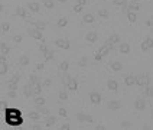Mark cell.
<instances>
[{
	"instance_id": "obj_1",
	"label": "cell",
	"mask_w": 153,
	"mask_h": 130,
	"mask_svg": "<svg viewBox=\"0 0 153 130\" xmlns=\"http://www.w3.org/2000/svg\"><path fill=\"white\" fill-rule=\"evenodd\" d=\"M111 49H113V43L107 42L106 45H104V46H103V48H101V49H100V51H98V54H97L95 59H97V61H100V59H101L104 55H107V54H108Z\"/></svg>"
},
{
	"instance_id": "obj_2",
	"label": "cell",
	"mask_w": 153,
	"mask_h": 130,
	"mask_svg": "<svg viewBox=\"0 0 153 130\" xmlns=\"http://www.w3.org/2000/svg\"><path fill=\"white\" fill-rule=\"evenodd\" d=\"M136 84L137 86H147L149 84V78L146 75H140V77L136 78Z\"/></svg>"
},
{
	"instance_id": "obj_3",
	"label": "cell",
	"mask_w": 153,
	"mask_h": 130,
	"mask_svg": "<svg viewBox=\"0 0 153 130\" xmlns=\"http://www.w3.org/2000/svg\"><path fill=\"white\" fill-rule=\"evenodd\" d=\"M150 48H153V39L152 38H147L145 42L142 43V49L143 51H149Z\"/></svg>"
},
{
	"instance_id": "obj_4",
	"label": "cell",
	"mask_w": 153,
	"mask_h": 130,
	"mask_svg": "<svg viewBox=\"0 0 153 130\" xmlns=\"http://www.w3.org/2000/svg\"><path fill=\"white\" fill-rule=\"evenodd\" d=\"M56 46L58 48H62V49H68L70 48V41H67V39H58L56 41Z\"/></svg>"
},
{
	"instance_id": "obj_5",
	"label": "cell",
	"mask_w": 153,
	"mask_h": 130,
	"mask_svg": "<svg viewBox=\"0 0 153 130\" xmlns=\"http://www.w3.org/2000/svg\"><path fill=\"white\" fill-rule=\"evenodd\" d=\"M90 100H91V103H94V104H98V103L101 101V95H100L98 92H91V95H90Z\"/></svg>"
},
{
	"instance_id": "obj_6",
	"label": "cell",
	"mask_w": 153,
	"mask_h": 130,
	"mask_svg": "<svg viewBox=\"0 0 153 130\" xmlns=\"http://www.w3.org/2000/svg\"><path fill=\"white\" fill-rule=\"evenodd\" d=\"M29 32H31V35L35 38V39H42V32L40 31H38V29H32V28H29Z\"/></svg>"
},
{
	"instance_id": "obj_7",
	"label": "cell",
	"mask_w": 153,
	"mask_h": 130,
	"mask_svg": "<svg viewBox=\"0 0 153 130\" xmlns=\"http://www.w3.org/2000/svg\"><path fill=\"white\" fill-rule=\"evenodd\" d=\"M6 71H7V65H6V61H4V58L1 56V59H0V75L6 74Z\"/></svg>"
},
{
	"instance_id": "obj_8",
	"label": "cell",
	"mask_w": 153,
	"mask_h": 130,
	"mask_svg": "<svg viewBox=\"0 0 153 130\" xmlns=\"http://www.w3.org/2000/svg\"><path fill=\"white\" fill-rule=\"evenodd\" d=\"M107 87H108V90H111V91H117V88H118V84H117V81L114 80H110L108 83H107Z\"/></svg>"
},
{
	"instance_id": "obj_9",
	"label": "cell",
	"mask_w": 153,
	"mask_h": 130,
	"mask_svg": "<svg viewBox=\"0 0 153 130\" xmlns=\"http://www.w3.org/2000/svg\"><path fill=\"white\" fill-rule=\"evenodd\" d=\"M120 52L121 54H129L130 52V45L129 43H121L120 45Z\"/></svg>"
},
{
	"instance_id": "obj_10",
	"label": "cell",
	"mask_w": 153,
	"mask_h": 130,
	"mask_svg": "<svg viewBox=\"0 0 153 130\" xmlns=\"http://www.w3.org/2000/svg\"><path fill=\"white\" fill-rule=\"evenodd\" d=\"M87 41L91 42V43H94L95 41H97V33H95V32H90V33L87 35Z\"/></svg>"
},
{
	"instance_id": "obj_11",
	"label": "cell",
	"mask_w": 153,
	"mask_h": 130,
	"mask_svg": "<svg viewBox=\"0 0 153 130\" xmlns=\"http://www.w3.org/2000/svg\"><path fill=\"white\" fill-rule=\"evenodd\" d=\"M68 90H72V91H75L76 90V87H78V84H76V81L75 80H74V78H71V80H70V83H68Z\"/></svg>"
},
{
	"instance_id": "obj_12",
	"label": "cell",
	"mask_w": 153,
	"mask_h": 130,
	"mask_svg": "<svg viewBox=\"0 0 153 130\" xmlns=\"http://www.w3.org/2000/svg\"><path fill=\"white\" fill-rule=\"evenodd\" d=\"M32 90H33V94H39L42 90H40V86H39V83L38 81H35V83H32Z\"/></svg>"
},
{
	"instance_id": "obj_13",
	"label": "cell",
	"mask_w": 153,
	"mask_h": 130,
	"mask_svg": "<svg viewBox=\"0 0 153 130\" xmlns=\"http://www.w3.org/2000/svg\"><path fill=\"white\" fill-rule=\"evenodd\" d=\"M134 106H136V108H139V110H143V108L146 107V101H145V100H137Z\"/></svg>"
},
{
	"instance_id": "obj_14",
	"label": "cell",
	"mask_w": 153,
	"mask_h": 130,
	"mask_svg": "<svg viewBox=\"0 0 153 130\" xmlns=\"http://www.w3.org/2000/svg\"><path fill=\"white\" fill-rule=\"evenodd\" d=\"M82 20H84V23H92V22H94V16H92L91 13H88V15L84 16Z\"/></svg>"
},
{
	"instance_id": "obj_15",
	"label": "cell",
	"mask_w": 153,
	"mask_h": 130,
	"mask_svg": "<svg viewBox=\"0 0 153 130\" xmlns=\"http://www.w3.org/2000/svg\"><path fill=\"white\" fill-rule=\"evenodd\" d=\"M126 84L130 87V86H133V84H136V78L133 77V75H129L127 78H126Z\"/></svg>"
},
{
	"instance_id": "obj_16",
	"label": "cell",
	"mask_w": 153,
	"mask_h": 130,
	"mask_svg": "<svg viewBox=\"0 0 153 130\" xmlns=\"http://www.w3.org/2000/svg\"><path fill=\"white\" fill-rule=\"evenodd\" d=\"M68 67H70V62H68V61H62L61 65H59V70H61V71H67Z\"/></svg>"
},
{
	"instance_id": "obj_17",
	"label": "cell",
	"mask_w": 153,
	"mask_h": 130,
	"mask_svg": "<svg viewBox=\"0 0 153 130\" xmlns=\"http://www.w3.org/2000/svg\"><path fill=\"white\" fill-rule=\"evenodd\" d=\"M17 81H19V77H15V78L12 80V83L9 84V88H10V90H16V84H17Z\"/></svg>"
},
{
	"instance_id": "obj_18",
	"label": "cell",
	"mask_w": 153,
	"mask_h": 130,
	"mask_svg": "<svg viewBox=\"0 0 153 130\" xmlns=\"http://www.w3.org/2000/svg\"><path fill=\"white\" fill-rule=\"evenodd\" d=\"M108 107H110L111 110H117V108H120V103H118V101H110Z\"/></svg>"
},
{
	"instance_id": "obj_19",
	"label": "cell",
	"mask_w": 153,
	"mask_h": 130,
	"mask_svg": "<svg viewBox=\"0 0 153 130\" xmlns=\"http://www.w3.org/2000/svg\"><path fill=\"white\" fill-rule=\"evenodd\" d=\"M78 119H79V120H85V122L92 123V119H91L90 116H85V114H78Z\"/></svg>"
},
{
	"instance_id": "obj_20",
	"label": "cell",
	"mask_w": 153,
	"mask_h": 130,
	"mask_svg": "<svg viewBox=\"0 0 153 130\" xmlns=\"http://www.w3.org/2000/svg\"><path fill=\"white\" fill-rule=\"evenodd\" d=\"M98 15H100L101 17H104V19L108 17V12H107L106 9H100V10H98Z\"/></svg>"
},
{
	"instance_id": "obj_21",
	"label": "cell",
	"mask_w": 153,
	"mask_h": 130,
	"mask_svg": "<svg viewBox=\"0 0 153 130\" xmlns=\"http://www.w3.org/2000/svg\"><path fill=\"white\" fill-rule=\"evenodd\" d=\"M67 23H68V20H67L65 17H61V19L58 20V26H59V28H64V26H67Z\"/></svg>"
},
{
	"instance_id": "obj_22",
	"label": "cell",
	"mask_w": 153,
	"mask_h": 130,
	"mask_svg": "<svg viewBox=\"0 0 153 130\" xmlns=\"http://www.w3.org/2000/svg\"><path fill=\"white\" fill-rule=\"evenodd\" d=\"M28 62H29V58H28L26 55H23V56L19 59V64H20V65H28Z\"/></svg>"
},
{
	"instance_id": "obj_23",
	"label": "cell",
	"mask_w": 153,
	"mask_h": 130,
	"mask_svg": "<svg viewBox=\"0 0 153 130\" xmlns=\"http://www.w3.org/2000/svg\"><path fill=\"white\" fill-rule=\"evenodd\" d=\"M25 90H26V91H25V95H26V97H31V95L33 94V90H32V87L31 86H26Z\"/></svg>"
},
{
	"instance_id": "obj_24",
	"label": "cell",
	"mask_w": 153,
	"mask_h": 130,
	"mask_svg": "<svg viewBox=\"0 0 153 130\" xmlns=\"http://www.w3.org/2000/svg\"><path fill=\"white\" fill-rule=\"evenodd\" d=\"M29 9H31L32 12H38V10H39V4H38V3H29Z\"/></svg>"
},
{
	"instance_id": "obj_25",
	"label": "cell",
	"mask_w": 153,
	"mask_h": 130,
	"mask_svg": "<svg viewBox=\"0 0 153 130\" xmlns=\"http://www.w3.org/2000/svg\"><path fill=\"white\" fill-rule=\"evenodd\" d=\"M127 16H129V19H130V22H131V23H134V22H136V15H134L131 10H129Z\"/></svg>"
},
{
	"instance_id": "obj_26",
	"label": "cell",
	"mask_w": 153,
	"mask_h": 130,
	"mask_svg": "<svg viewBox=\"0 0 153 130\" xmlns=\"http://www.w3.org/2000/svg\"><path fill=\"white\" fill-rule=\"evenodd\" d=\"M121 67H123V65H121L120 62H113V64H111V68H113L114 71H120Z\"/></svg>"
},
{
	"instance_id": "obj_27",
	"label": "cell",
	"mask_w": 153,
	"mask_h": 130,
	"mask_svg": "<svg viewBox=\"0 0 153 130\" xmlns=\"http://www.w3.org/2000/svg\"><path fill=\"white\" fill-rule=\"evenodd\" d=\"M118 41H120L118 35H113V36L110 38V41H108V42H110V43H113V45H114V43H118Z\"/></svg>"
},
{
	"instance_id": "obj_28",
	"label": "cell",
	"mask_w": 153,
	"mask_h": 130,
	"mask_svg": "<svg viewBox=\"0 0 153 130\" xmlns=\"http://www.w3.org/2000/svg\"><path fill=\"white\" fill-rule=\"evenodd\" d=\"M70 80H71V77L70 75H62V83H64V86H68V83H70Z\"/></svg>"
},
{
	"instance_id": "obj_29",
	"label": "cell",
	"mask_w": 153,
	"mask_h": 130,
	"mask_svg": "<svg viewBox=\"0 0 153 130\" xmlns=\"http://www.w3.org/2000/svg\"><path fill=\"white\" fill-rule=\"evenodd\" d=\"M17 15H19V16H25V15H26V10H25L22 6H19V7H17Z\"/></svg>"
},
{
	"instance_id": "obj_30",
	"label": "cell",
	"mask_w": 153,
	"mask_h": 130,
	"mask_svg": "<svg viewBox=\"0 0 153 130\" xmlns=\"http://www.w3.org/2000/svg\"><path fill=\"white\" fill-rule=\"evenodd\" d=\"M78 65H79V67H85V65H87V58L82 56V58L78 61Z\"/></svg>"
},
{
	"instance_id": "obj_31",
	"label": "cell",
	"mask_w": 153,
	"mask_h": 130,
	"mask_svg": "<svg viewBox=\"0 0 153 130\" xmlns=\"http://www.w3.org/2000/svg\"><path fill=\"white\" fill-rule=\"evenodd\" d=\"M59 97H61L62 100H67V98H68V94H67V90H61V92H59Z\"/></svg>"
},
{
	"instance_id": "obj_32",
	"label": "cell",
	"mask_w": 153,
	"mask_h": 130,
	"mask_svg": "<svg viewBox=\"0 0 153 130\" xmlns=\"http://www.w3.org/2000/svg\"><path fill=\"white\" fill-rule=\"evenodd\" d=\"M35 104H38V106H42V104H45V98H43V97H38V98L35 100Z\"/></svg>"
},
{
	"instance_id": "obj_33",
	"label": "cell",
	"mask_w": 153,
	"mask_h": 130,
	"mask_svg": "<svg viewBox=\"0 0 153 130\" xmlns=\"http://www.w3.org/2000/svg\"><path fill=\"white\" fill-rule=\"evenodd\" d=\"M81 10H82V4H79V3H78V4L74 6V12H75V13H79Z\"/></svg>"
},
{
	"instance_id": "obj_34",
	"label": "cell",
	"mask_w": 153,
	"mask_h": 130,
	"mask_svg": "<svg viewBox=\"0 0 153 130\" xmlns=\"http://www.w3.org/2000/svg\"><path fill=\"white\" fill-rule=\"evenodd\" d=\"M59 114H61L62 117H67V116H68V113H67V110H65V108H62V107L59 108Z\"/></svg>"
},
{
	"instance_id": "obj_35",
	"label": "cell",
	"mask_w": 153,
	"mask_h": 130,
	"mask_svg": "<svg viewBox=\"0 0 153 130\" xmlns=\"http://www.w3.org/2000/svg\"><path fill=\"white\" fill-rule=\"evenodd\" d=\"M54 123H55V119H54V117H49V119L46 120V126H52Z\"/></svg>"
},
{
	"instance_id": "obj_36",
	"label": "cell",
	"mask_w": 153,
	"mask_h": 130,
	"mask_svg": "<svg viewBox=\"0 0 153 130\" xmlns=\"http://www.w3.org/2000/svg\"><path fill=\"white\" fill-rule=\"evenodd\" d=\"M29 117H31V119H38L39 114L36 111H31V113H29Z\"/></svg>"
},
{
	"instance_id": "obj_37",
	"label": "cell",
	"mask_w": 153,
	"mask_h": 130,
	"mask_svg": "<svg viewBox=\"0 0 153 130\" xmlns=\"http://www.w3.org/2000/svg\"><path fill=\"white\" fill-rule=\"evenodd\" d=\"M45 6H46L48 9H52V7H54V1H51V0H48V1H45Z\"/></svg>"
},
{
	"instance_id": "obj_38",
	"label": "cell",
	"mask_w": 153,
	"mask_h": 130,
	"mask_svg": "<svg viewBox=\"0 0 153 130\" xmlns=\"http://www.w3.org/2000/svg\"><path fill=\"white\" fill-rule=\"evenodd\" d=\"M1 52H3V54H7V52H9V49L6 48V45H4V43H1Z\"/></svg>"
},
{
	"instance_id": "obj_39",
	"label": "cell",
	"mask_w": 153,
	"mask_h": 130,
	"mask_svg": "<svg viewBox=\"0 0 153 130\" xmlns=\"http://www.w3.org/2000/svg\"><path fill=\"white\" fill-rule=\"evenodd\" d=\"M146 94H147L149 97H153V90L152 88H147V90H146Z\"/></svg>"
},
{
	"instance_id": "obj_40",
	"label": "cell",
	"mask_w": 153,
	"mask_h": 130,
	"mask_svg": "<svg viewBox=\"0 0 153 130\" xmlns=\"http://www.w3.org/2000/svg\"><path fill=\"white\" fill-rule=\"evenodd\" d=\"M35 25L38 26L39 29H43V28H45V23H39V22H35Z\"/></svg>"
},
{
	"instance_id": "obj_41",
	"label": "cell",
	"mask_w": 153,
	"mask_h": 130,
	"mask_svg": "<svg viewBox=\"0 0 153 130\" xmlns=\"http://www.w3.org/2000/svg\"><path fill=\"white\" fill-rule=\"evenodd\" d=\"M137 9H139V4H131V6H130V10H131V12H133V10H137Z\"/></svg>"
},
{
	"instance_id": "obj_42",
	"label": "cell",
	"mask_w": 153,
	"mask_h": 130,
	"mask_svg": "<svg viewBox=\"0 0 153 130\" xmlns=\"http://www.w3.org/2000/svg\"><path fill=\"white\" fill-rule=\"evenodd\" d=\"M121 127H130V123L129 122H121Z\"/></svg>"
},
{
	"instance_id": "obj_43",
	"label": "cell",
	"mask_w": 153,
	"mask_h": 130,
	"mask_svg": "<svg viewBox=\"0 0 153 130\" xmlns=\"http://www.w3.org/2000/svg\"><path fill=\"white\" fill-rule=\"evenodd\" d=\"M115 4H124L126 3V0H114Z\"/></svg>"
},
{
	"instance_id": "obj_44",
	"label": "cell",
	"mask_w": 153,
	"mask_h": 130,
	"mask_svg": "<svg viewBox=\"0 0 153 130\" xmlns=\"http://www.w3.org/2000/svg\"><path fill=\"white\" fill-rule=\"evenodd\" d=\"M31 81H32V83H35V81H38V78H36V75H31Z\"/></svg>"
},
{
	"instance_id": "obj_45",
	"label": "cell",
	"mask_w": 153,
	"mask_h": 130,
	"mask_svg": "<svg viewBox=\"0 0 153 130\" xmlns=\"http://www.w3.org/2000/svg\"><path fill=\"white\" fill-rule=\"evenodd\" d=\"M13 39H15L16 42H20V41H22V36H15Z\"/></svg>"
},
{
	"instance_id": "obj_46",
	"label": "cell",
	"mask_w": 153,
	"mask_h": 130,
	"mask_svg": "<svg viewBox=\"0 0 153 130\" xmlns=\"http://www.w3.org/2000/svg\"><path fill=\"white\" fill-rule=\"evenodd\" d=\"M3 31H9V25H7V23L3 25Z\"/></svg>"
},
{
	"instance_id": "obj_47",
	"label": "cell",
	"mask_w": 153,
	"mask_h": 130,
	"mask_svg": "<svg viewBox=\"0 0 153 130\" xmlns=\"http://www.w3.org/2000/svg\"><path fill=\"white\" fill-rule=\"evenodd\" d=\"M61 129H62V130H70V126H68V124H64Z\"/></svg>"
},
{
	"instance_id": "obj_48",
	"label": "cell",
	"mask_w": 153,
	"mask_h": 130,
	"mask_svg": "<svg viewBox=\"0 0 153 130\" xmlns=\"http://www.w3.org/2000/svg\"><path fill=\"white\" fill-rule=\"evenodd\" d=\"M38 70H43V64H38Z\"/></svg>"
},
{
	"instance_id": "obj_49",
	"label": "cell",
	"mask_w": 153,
	"mask_h": 130,
	"mask_svg": "<svg viewBox=\"0 0 153 130\" xmlns=\"http://www.w3.org/2000/svg\"><path fill=\"white\" fill-rule=\"evenodd\" d=\"M42 113H45V114H48V113H49V110H48V108H43V110H42Z\"/></svg>"
},
{
	"instance_id": "obj_50",
	"label": "cell",
	"mask_w": 153,
	"mask_h": 130,
	"mask_svg": "<svg viewBox=\"0 0 153 130\" xmlns=\"http://www.w3.org/2000/svg\"><path fill=\"white\" fill-rule=\"evenodd\" d=\"M85 1H87V0H78V3H79V4H84Z\"/></svg>"
},
{
	"instance_id": "obj_51",
	"label": "cell",
	"mask_w": 153,
	"mask_h": 130,
	"mask_svg": "<svg viewBox=\"0 0 153 130\" xmlns=\"http://www.w3.org/2000/svg\"><path fill=\"white\" fill-rule=\"evenodd\" d=\"M58 1H61V3H65V1H67V0H58Z\"/></svg>"
}]
</instances>
